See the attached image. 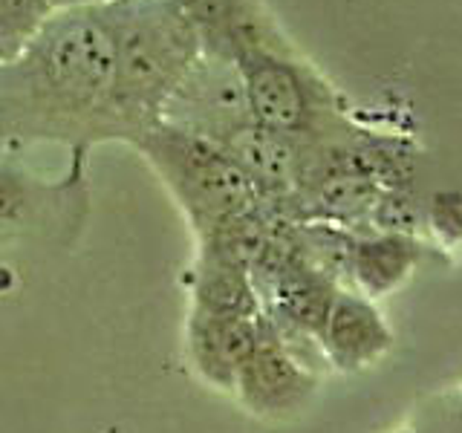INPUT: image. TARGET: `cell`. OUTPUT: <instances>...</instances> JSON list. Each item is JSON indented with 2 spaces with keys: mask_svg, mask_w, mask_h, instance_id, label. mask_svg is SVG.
<instances>
[{
  "mask_svg": "<svg viewBox=\"0 0 462 433\" xmlns=\"http://www.w3.org/2000/svg\"><path fill=\"white\" fill-rule=\"evenodd\" d=\"M113 38L105 6L52 12L21 58L0 67V130L21 139H105Z\"/></svg>",
  "mask_w": 462,
  "mask_h": 433,
  "instance_id": "1",
  "label": "cell"
},
{
  "mask_svg": "<svg viewBox=\"0 0 462 433\" xmlns=\"http://www.w3.org/2000/svg\"><path fill=\"white\" fill-rule=\"evenodd\" d=\"M105 12L113 38V136L134 142L159 124L202 43L171 0H110Z\"/></svg>",
  "mask_w": 462,
  "mask_h": 433,
  "instance_id": "2",
  "label": "cell"
},
{
  "mask_svg": "<svg viewBox=\"0 0 462 433\" xmlns=\"http://www.w3.org/2000/svg\"><path fill=\"white\" fill-rule=\"evenodd\" d=\"M231 61L240 72L245 107L254 124L303 148L350 142L338 93L310 61H303L298 50L252 47Z\"/></svg>",
  "mask_w": 462,
  "mask_h": 433,
  "instance_id": "3",
  "label": "cell"
},
{
  "mask_svg": "<svg viewBox=\"0 0 462 433\" xmlns=\"http://www.w3.org/2000/svg\"><path fill=\"white\" fill-rule=\"evenodd\" d=\"M134 144L162 173L194 220L214 226L260 202L249 177L208 139L159 122L139 134Z\"/></svg>",
  "mask_w": 462,
  "mask_h": 433,
  "instance_id": "4",
  "label": "cell"
},
{
  "mask_svg": "<svg viewBox=\"0 0 462 433\" xmlns=\"http://www.w3.org/2000/svg\"><path fill=\"white\" fill-rule=\"evenodd\" d=\"M159 122L208 142H220L235 127L252 122L235 61L202 52L168 98Z\"/></svg>",
  "mask_w": 462,
  "mask_h": 433,
  "instance_id": "5",
  "label": "cell"
},
{
  "mask_svg": "<svg viewBox=\"0 0 462 433\" xmlns=\"http://www.w3.org/2000/svg\"><path fill=\"white\" fill-rule=\"evenodd\" d=\"M194 26L202 52L235 58L243 50H295L263 0H171Z\"/></svg>",
  "mask_w": 462,
  "mask_h": 433,
  "instance_id": "6",
  "label": "cell"
},
{
  "mask_svg": "<svg viewBox=\"0 0 462 433\" xmlns=\"http://www.w3.org/2000/svg\"><path fill=\"white\" fill-rule=\"evenodd\" d=\"M324 327L329 353L341 367L367 364L390 344L382 318L370 309V303L358 298H341L332 303Z\"/></svg>",
  "mask_w": 462,
  "mask_h": 433,
  "instance_id": "7",
  "label": "cell"
},
{
  "mask_svg": "<svg viewBox=\"0 0 462 433\" xmlns=\"http://www.w3.org/2000/svg\"><path fill=\"white\" fill-rule=\"evenodd\" d=\"M240 387L245 401L257 410H281L286 404L300 399V390L307 387L303 373L281 346H260L254 344L252 355L243 361Z\"/></svg>",
  "mask_w": 462,
  "mask_h": 433,
  "instance_id": "8",
  "label": "cell"
},
{
  "mask_svg": "<svg viewBox=\"0 0 462 433\" xmlns=\"http://www.w3.org/2000/svg\"><path fill=\"white\" fill-rule=\"evenodd\" d=\"M254 344H257V332L245 315L211 312L208 321L197 324L194 332L197 355L202 361V367L211 370V375L240 370L243 361L252 355Z\"/></svg>",
  "mask_w": 462,
  "mask_h": 433,
  "instance_id": "9",
  "label": "cell"
},
{
  "mask_svg": "<svg viewBox=\"0 0 462 433\" xmlns=\"http://www.w3.org/2000/svg\"><path fill=\"white\" fill-rule=\"evenodd\" d=\"M413 260H416V243L411 237L387 235L379 240L361 243L353 252V269L367 292L382 295L411 272Z\"/></svg>",
  "mask_w": 462,
  "mask_h": 433,
  "instance_id": "10",
  "label": "cell"
},
{
  "mask_svg": "<svg viewBox=\"0 0 462 433\" xmlns=\"http://www.w3.org/2000/svg\"><path fill=\"white\" fill-rule=\"evenodd\" d=\"M50 18V0H0V67L21 58Z\"/></svg>",
  "mask_w": 462,
  "mask_h": 433,
  "instance_id": "11",
  "label": "cell"
},
{
  "mask_svg": "<svg viewBox=\"0 0 462 433\" xmlns=\"http://www.w3.org/2000/svg\"><path fill=\"white\" fill-rule=\"evenodd\" d=\"M47 206V188L14 165L0 162V231L23 228Z\"/></svg>",
  "mask_w": 462,
  "mask_h": 433,
  "instance_id": "12",
  "label": "cell"
},
{
  "mask_svg": "<svg viewBox=\"0 0 462 433\" xmlns=\"http://www.w3.org/2000/svg\"><path fill=\"white\" fill-rule=\"evenodd\" d=\"M283 309L292 321L310 327V329H324L327 315L332 309L329 292L321 281H292L283 289Z\"/></svg>",
  "mask_w": 462,
  "mask_h": 433,
  "instance_id": "13",
  "label": "cell"
},
{
  "mask_svg": "<svg viewBox=\"0 0 462 433\" xmlns=\"http://www.w3.org/2000/svg\"><path fill=\"white\" fill-rule=\"evenodd\" d=\"M110 0H50L52 12H76V9H98L107 6Z\"/></svg>",
  "mask_w": 462,
  "mask_h": 433,
  "instance_id": "14",
  "label": "cell"
}]
</instances>
